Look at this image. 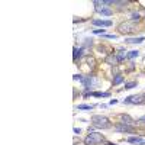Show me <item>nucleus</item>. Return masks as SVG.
<instances>
[{
	"instance_id": "22",
	"label": "nucleus",
	"mask_w": 145,
	"mask_h": 145,
	"mask_svg": "<svg viewBox=\"0 0 145 145\" xmlns=\"http://www.w3.org/2000/svg\"><path fill=\"white\" fill-rule=\"evenodd\" d=\"M109 103H110V105H116L118 103V100H115V99H112L110 102H109Z\"/></svg>"
},
{
	"instance_id": "14",
	"label": "nucleus",
	"mask_w": 145,
	"mask_h": 145,
	"mask_svg": "<svg viewBox=\"0 0 145 145\" xmlns=\"http://www.w3.org/2000/svg\"><path fill=\"white\" fill-rule=\"evenodd\" d=\"M123 81V76H120V74H118L115 78H113V86H118V84H120Z\"/></svg>"
},
{
	"instance_id": "6",
	"label": "nucleus",
	"mask_w": 145,
	"mask_h": 145,
	"mask_svg": "<svg viewBox=\"0 0 145 145\" xmlns=\"http://www.w3.org/2000/svg\"><path fill=\"white\" fill-rule=\"evenodd\" d=\"M119 31H120V33H132L134 32V25L132 23H122V25L119 26Z\"/></svg>"
},
{
	"instance_id": "1",
	"label": "nucleus",
	"mask_w": 145,
	"mask_h": 145,
	"mask_svg": "<svg viewBox=\"0 0 145 145\" xmlns=\"http://www.w3.org/2000/svg\"><path fill=\"white\" fill-rule=\"evenodd\" d=\"M91 125L96 126V128H100V129H107L110 128V122L106 116H102V115H94L91 116Z\"/></svg>"
},
{
	"instance_id": "7",
	"label": "nucleus",
	"mask_w": 145,
	"mask_h": 145,
	"mask_svg": "<svg viewBox=\"0 0 145 145\" xmlns=\"http://www.w3.org/2000/svg\"><path fill=\"white\" fill-rule=\"evenodd\" d=\"M93 25L94 26L107 28V26H112V22L110 20H103V19H96V20H93Z\"/></svg>"
},
{
	"instance_id": "10",
	"label": "nucleus",
	"mask_w": 145,
	"mask_h": 145,
	"mask_svg": "<svg viewBox=\"0 0 145 145\" xmlns=\"http://www.w3.org/2000/svg\"><path fill=\"white\" fill-rule=\"evenodd\" d=\"M128 142H129V144H137V145H141L144 141H142V138H141V137H131V138H128Z\"/></svg>"
},
{
	"instance_id": "8",
	"label": "nucleus",
	"mask_w": 145,
	"mask_h": 145,
	"mask_svg": "<svg viewBox=\"0 0 145 145\" xmlns=\"http://www.w3.org/2000/svg\"><path fill=\"white\" fill-rule=\"evenodd\" d=\"M144 41H145L144 36H138V38H129L125 42H128V44H142Z\"/></svg>"
},
{
	"instance_id": "11",
	"label": "nucleus",
	"mask_w": 145,
	"mask_h": 145,
	"mask_svg": "<svg viewBox=\"0 0 145 145\" xmlns=\"http://www.w3.org/2000/svg\"><path fill=\"white\" fill-rule=\"evenodd\" d=\"M72 51H74V61H76L77 58L81 57V54H83V48H77V46H74V50H72Z\"/></svg>"
},
{
	"instance_id": "13",
	"label": "nucleus",
	"mask_w": 145,
	"mask_h": 145,
	"mask_svg": "<svg viewBox=\"0 0 145 145\" xmlns=\"http://www.w3.org/2000/svg\"><path fill=\"white\" fill-rule=\"evenodd\" d=\"M93 107H94L93 105H78V106H77L78 110H91Z\"/></svg>"
},
{
	"instance_id": "19",
	"label": "nucleus",
	"mask_w": 145,
	"mask_h": 145,
	"mask_svg": "<svg viewBox=\"0 0 145 145\" xmlns=\"http://www.w3.org/2000/svg\"><path fill=\"white\" fill-rule=\"evenodd\" d=\"M106 38H109V39H116L118 38V35H105Z\"/></svg>"
},
{
	"instance_id": "5",
	"label": "nucleus",
	"mask_w": 145,
	"mask_h": 145,
	"mask_svg": "<svg viewBox=\"0 0 145 145\" xmlns=\"http://www.w3.org/2000/svg\"><path fill=\"white\" fill-rule=\"evenodd\" d=\"M115 129L118 131V132H134L135 131V128L132 126V125H126V123H118L116 126H115Z\"/></svg>"
},
{
	"instance_id": "12",
	"label": "nucleus",
	"mask_w": 145,
	"mask_h": 145,
	"mask_svg": "<svg viewBox=\"0 0 145 145\" xmlns=\"http://www.w3.org/2000/svg\"><path fill=\"white\" fill-rule=\"evenodd\" d=\"M91 96H94V97H109L110 96V93H102V91H93Z\"/></svg>"
},
{
	"instance_id": "23",
	"label": "nucleus",
	"mask_w": 145,
	"mask_h": 145,
	"mask_svg": "<svg viewBox=\"0 0 145 145\" xmlns=\"http://www.w3.org/2000/svg\"><path fill=\"white\" fill-rule=\"evenodd\" d=\"M106 145H116V144H112V142H107Z\"/></svg>"
},
{
	"instance_id": "24",
	"label": "nucleus",
	"mask_w": 145,
	"mask_h": 145,
	"mask_svg": "<svg viewBox=\"0 0 145 145\" xmlns=\"http://www.w3.org/2000/svg\"><path fill=\"white\" fill-rule=\"evenodd\" d=\"M141 145H145V141H144V142H142V144H141Z\"/></svg>"
},
{
	"instance_id": "4",
	"label": "nucleus",
	"mask_w": 145,
	"mask_h": 145,
	"mask_svg": "<svg viewBox=\"0 0 145 145\" xmlns=\"http://www.w3.org/2000/svg\"><path fill=\"white\" fill-rule=\"evenodd\" d=\"M123 103L128 105H142L144 103V96L142 94H137V96H129L123 100Z\"/></svg>"
},
{
	"instance_id": "2",
	"label": "nucleus",
	"mask_w": 145,
	"mask_h": 145,
	"mask_svg": "<svg viewBox=\"0 0 145 145\" xmlns=\"http://www.w3.org/2000/svg\"><path fill=\"white\" fill-rule=\"evenodd\" d=\"M103 141H105V137L102 134H99V132H90L86 137V139H84V144L86 145H99Z\"/></svg>"
},
{
	"instance_id": "25",
	"label": "nucleus",
	"mask_w": 145,
	"mask_h": 145,
	"mask_svg": "<svg viewBox=\"0 0 145 145\" xmlns=\"http://www.w3.org/2000/svg\"><path fill=\"white\" fill-rule=\"evenodd\" d=\"M142 96H144V97H145V93H144V94H142Z\"/></svg>"
},
{
	"instance_id": "16",
	"label": "nucleus",
	"mask_w": 145,
	"mask_h": 145,
	"mask_svg": "<svg viewBox=\"0 0 145 145\" xmlns=\"http://www.w3.org/2000/svg\"><path fill=\"white\" fill-rule=\"evenodd\" d=\"M137 84H138L137 81H131V83H126V84H125V89H128V90H129V89H134V87H137Z\"/></svg>"
},
{
	"instance_id": "18",
	"label": "nucleus",
	"mask_w": 145,
	"mask_h": 145,
	"mask_svg": "<svg viewBox=\"0 0 145 145\" xmlns=\"http://www.w3.org/2000/svg\"><path fill=\"white\" fill-rule=\"evenodd\" d=\"M93 33H96V35H105V29H94Z\"/></svg>"
},
{
	"instance_id": "20",
	"label": "nucleus",
	"mask_w": 145,
	"mask_h": 145,
	"mask_svg": "<svg viewBox=\"0 0 145 145\" xmlns=\"http://www.w3.org/2000/svg\"><path fill=\"white\" fill-rule=\"evenodd\" d=\"M138 122H141V123H145V116H141Z\"/></svg>"
},
{
	"instance_id": "9",
	"label": "nucleus",
	"mask_w": 145,
	"mask_h": 145,
	"mask_svg": "<svg viewBox=\"0 0 145 145\" xmlns=\"http://www.w3.org/2000/svg\"><path fill=\"white\" fill-rule=\"evenodd\" d=\"M120 119H122V123H126V125H132L135 122V120L132 119L131 116H128V115H120Z\"/></svg>"
},
{
	"instance_id": "15",
	"label": "nucleus",
	"mask_w": 145,
	"mask_h": 145,
	"mask_svg": "<svg viewBox=\"0 0 145 145\" xmlns=\"http://www.w3.org/2000/svg\"><path fill=\"white\" fill-rule=\"evenodd\" d=\"M131 19H132V22H138V20L141 19V16H139L138 12H134V13L131 15Z\"/></svg>"
},
{
	"instance_id": "21",
	"label": "nucleus",
	"mask_w": 145,
	"mask_h": 145,
	"mask_svg": "<svg viewBox=\"0 0 145 145\" xmlns=\"http://www.w3.org/2000/svg\"><path fill=\"white\" fill-rule=\"evenodd\" d=\"M74 132H76V134H80L81 129H80V128H74Z\"/></svg>"
},
{
	"instance_id": "3",
	"label": "nucleus",
	"mask_w": 145,
	"mask_h": 145,
	"mask_svg": "<svg viewBox=\"0 0 145 145\" xmlns=\"http://www.w3.org/2000/svg\"><path fill=\"white\" fill-rule=\"evenodd\" d=\"M94 3V6H96V12H97V13H100V15H103V16H110L113 12L109 9V7H106V6H103V3L102 2H97V0H96V2H93Z\"/></svg>"
},
{
	"instance_id": "17",
	"label": "nucleus",
	"mask_w": 145,
	"mask_h": 145,
	"mask_svg": "<svg viewBox=\"0 0 145 145\" xmlns=\"http://www.w3.org/2000/svg\"><path fill=\"white\" fill-rule=\"evenodd\" d=\"M139 55V51H131L129 54H128V58H135V57H138Z\"/></svg>"
}]
</instances>
